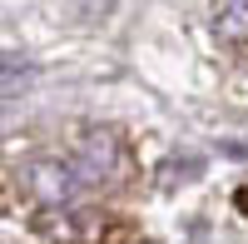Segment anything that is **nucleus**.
<instances>
[{
	"mask_svg": "<svg viewBox=\"0 0 248 244\" xmlns=\"http://www.w3.org/2000/svg\"><path fill=\"white\" fill-rule=\"evenodd\" d=\"M30 229L45 244H129L134 219L99 205H60V209H35Z\"/></svg>",
	"mask_w": 248,
	"mask_h": 244,
	"instance_id": "1",
	"label": "nucleus"
},
{
	"mask_svg": "<svg viewBox=\"0 0 248 244\" xmlns=\"http://www.w3.org/2000/svg\"><path fill=\"white\" fill-rule=\"evenodd\" d=\"M70 165H75L79 179L114 185L119 170H124V139L114 130H79L75 135V150H70Z\"/></svg>",
	"mask_w": 248,
	"mask_h": 244,
	"instance_id": "2",
	"label": "nucleus"
},
{
	"mask_svg": "<svg viewBox=\"0 0 248 244\" xmlns=\"http://www.w3.org/2000/svg\"><path fill=\"white\" fill-rule=\"evenodd\" d=\"M79 185H85V179L75 174L70 159H50V155H45V159H30L25 174H20V190L35 199V209H60V205H70V199L79 194Z\"/></svg>",
	"mask_w": 248,
	"mask_h": 244,
	"instance_id": "3",
	"label": "nucleus"
},
{
	"mask_svg": "<svg viewBox=\"0 0 248 244\" xmlns=\"http://www.w3.org/2000/svg\"><path fill=\"white\" fill-rule=\"evenodd\" d=\"M214 35L223 40V45H233V50L248 45V0H218V10H214Z\"/></svg>",
	"mask_w": 248,
	"mask_h": 244,
	"instance_id": "4",
	"label": "nucleus"
},
{
	"mask_svg": "<svg viewBox=\"0 0 248 244\" xmlns=\"http://www.w3.org/2000/svg\"><path fill=\"white\" fill-rule=\"evenodd\" d=\"M70 5H75V15H85V20H105L114 10V0H70Z\"/></svg>",
	"mask_w": 248,
	"mask_h": 244,
	"instance_id": "5",
	"label": "nucleus"
},
{
	"mask_svg": "<svg viewBox=\"0 0 248 244\" xmlns=\"http://www.w3.org/2000/svg\"><path fill=\"white\" fill-rule=\"evenodd\" d=\"M0 209H5V174H0Z\"/></svg>",
	"mask_w": 248,
	"mask_h": 244,
	"instance_id": "6",
	"label": "nucleus"
},
{
	"mask_svg": "<svg viewBox=\"0 0 248 244\" xmlns=\"http://www.w3.org/2000/svg\"><path fill=\"white\" fill-rule=\"evenodd\" d=\"M5 70H15V60H0V75H5Z\"/></svg>",
	"mask_w": 248,
	"mask_h": 244,
	"instance_id": "7",
	"label": "nucleus"
}]
</instances>
